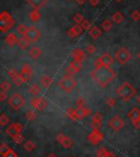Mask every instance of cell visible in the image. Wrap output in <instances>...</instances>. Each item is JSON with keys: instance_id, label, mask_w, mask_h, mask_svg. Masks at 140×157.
I'll list each match as a JSON object with an SVG mask.
<instances>
[{"instance_id": "cell-44", "label": "cell", "mask_w": 140, "mask_h": 157, "mask_svg": "<svg viewBox=\"0 0 140 157\" xmlns=\"http://www.w3.org/2000/svg\"><path fill=\"white\" fill-rule=\"evenodd\" d=\"M130 17H131V19L135 21V22L139 21V20H140V11H138V10H134L133 12L130 13Z\"/></svg>"}, {"instance_id": "cell-53", "label": "cell", "mask_w": 140, "mask_h": 157, "mask_svg": "<svg viewBox=\"0 0 140 157\" xmlns=\"http://www.w3.org/2000/svg\"><path fill=\"white\" fill-rule=\"evenodd\" d=\"M136 101L138 105H140V94H137V96H136Z\"/></svg>"}, {"instance_id": "cell-17", "label": "cell", "mask_w": 140, "mask_h": 157, "mask_svg": "<svg viewBox=\"0 0 140 157\" xmlns=\"http://www.w3.org/2000/svg\"><path fill=\"white\" fill-rule=\"evenodd\" d=\"M42 54H43V50L37 46H33L32 48L29 50V56L32 59H34V60L35 59H38L39 57L42 56Z\"/></svg>"}, {"instance_id": "cell-6", "label": "cell", "mask_w": 140, "mask_h": 157, "mask_svg": "<svg viewBox=\"0 0 140 157\" xmlns=\"http://www.w3.org/2000/svg\"><path fill=\"white\" fill-rule=\"evenodd\" d=\"M131 52L128 50L125 47H122V48H118L115 52V59L117 60L121 64L127 63L129 60L131 59Z\"/></svg>"}, {"instance_id": "cell-16", "label": "cell", "mask_w": 140, "mask_h": 157, "mask_svg": "<svg viewBox=\"0 0 140 157\" xmlns=\"http://www.w3.org/2000/svg\"><path fill=\"white\" fill-rule=\"evenodd\" d=\"M98 58H100V60H101L102 64H103L104 67H111V64L114 62L113 57L108 54V52H105V54H103L102 56L98 57Z\"/></svg>"}, {"instance_id": "cell-29", "label": "cell", "mask_w": 140, "mask_h": 157, "mask_svg": "<svg viewBox=\"0 0 140 157\" xmlns=\"http://www.w3.org/2000/svg\"><path fill=\"white\" fill-rule=\"evenodd\" d=\"M29 93L31 94L32 96H38L39 93H41V87H39V85H37V84H32V85L29 87Z\"/></svg>"}, {"instance_id": "cell-52", "label": "cell", "mask_w": 140, "mask_h": 157, "mask_svg": "<svg viewBox=\"0 0 140 157\" xmlns=\"http://www.w3.org/2000/svg\"><path fill=\"white\" fill-rule=\"evenodd\" d=\"M74 1H76L79 6H82V5H84V3L86 2V0H74Z\"/></svg>"}, {"instance_id": "cell-45", "label": "cell", "mask_w": 140, "mask_h": 157, "mask_svg": "<svg viewBox=\"0 0 140 157\" xmlns=\"http://www.w3.org/2000/svg\"><path fill=\"white\" fill-rule=\"evenodd\" d=\"M86 52H88V54H90V55H93L94 52H96L95 46H94V45H92V44L88 45V46H86Z\"/></svg>"}, {"instance_id": "cell-49", "label": "cell", "mask_w": 140, "mask_h": 157, "mask_svg": "<svg viewBox=\"0 0 140 157\" xmlns=\"http://www.w3.org/2000/svg\"><path fill=\"white\" fill-rule=\"evenodd\" d=\"M8 97H9V96H8L7 92H3V91L0 92V101H5Z\"/></svg>"}, {"instance_id": "cell-55", "label": "cell", "mask_w": 140, "mask_h": 157, "mask_svg": "<svg viewBox=\"0 0 140 157\" xmlns=\"http://www.w3.org/2000/svg\"><path fill=\"white\" fill-rule=\"evenodd\" d=\"M108 157H117V156H116V155L115 154H114V153H110V156H108Z\"/></svg>"}, {"instance_id": "cell-30", "label": "cell", "mask_w": 140, "mask_h": 157, "mask_svg": "<svg viewBox=\"0 0 140 157\" xmlns=\"http://www.w3.org/2000/svg\"><path fill=\"white\" fill-rule=\"evenodd\" d=\"M6 133H7L9 136H11V137H14L15 135H18V134H20L19 132H18V130H17V128L14 127V124H10L9 127L6 129Z\"/></svg>"}, {"instance_id": "cell-5", "label": "cell", "mask_w": 140, "mask_h": 157, "mask_svg": "<svg viewBox=\"0 0 140 157\" xmlns=\"http://www.w3.org/2000/svg\"><path fill=\"white\" fill-rule=\"evenodd\" d=\"M8 103H9L10 107L13 108L14 110H20L25 104V99L21 94L14 93L10 96V98L8 99Z\"/></svg>"}, {"instance_id": "cell-9", "label": "cell", "mask_w": 140, "mask_h": 157, "mask_svg": "<svg viewBox=\"0 0 140 157\" xmlns=\"http://www.w3.org/2000/svg\"><path fill=\"white\" fill-rule=\"evenodd\" d=\"M32 73H33V68L29 63H24L22 66V68H21V70H20V75H21L24 83H26V82H29L31 80Z\"/></svg>"}, {"instance_id": "cell-48", "label": "cell", "mask_w": 140, "mask_h": 157, "mask_svg": "<svg viewBox=\"0 0 140 157\" xmlns=\"http://www.w3.org/2000/svg\"><path fill=\"white\" fill-rule=\"evenodd\" d=\"M2 157H19V156H18L17 153H15L14 151H13L12 148H11V150H10L9 152H8L6 155H3Z\"/></svg>"}, {"instance_id": "cell-47", "label": "cell", "mask_w": 140, "mask_h": 157, "mask_svg": "<svg viewBox=\"0 0 140 157\" xmlns=\"http://www.w3.org/2000/svg\"><path fill=\"white\" fill-rule=\"evenodd\" d=\"M13 81V83H14V85H17V86H20L21 84H23L24 82H23V80H22V78H21V75H18L17 78H14V80H12Z\"/></svg>"}, {"instance_id": "cell-57", "label": "cell", "mask_w": 140, "mask_h": 157, "mask_svg": "<svg viewBox=\"0 0 140 157\" xmlns=\"http://www.w3.org/2000/svg\"><path fill=\"white\" fill-rule=\"evenodd\" d=\"M115 1H117V2H121L122 0H115Z\"/></svg>"}, {"instance_id": "cell-14", "label": "cell", "mask_w": 140, "mask_h": 157, "mask_svg": "<svg viewBox=\"0 0 140 157\" xmlns=\"http://www.w3.org/2000/svg\"><path fill=\"white\" fill-rule=\"evenodd\" d=\"M90 125L92 127V129H93V130H98V129L101 128V125H102V115H101V113H94Z\"/></svg>"}, {"instance_id": "cell-40", "label": "cell", "mask_w": 140, "mask_h": 157, "mask_svg": "<svg viewBox=\"0 0 140 157\" xmlns=\"http://www.w3.org/2000/svg\"><path fill=\"white\" fill-rule=\"evenodd\" d=\"M7 73H8V75H9V78H12V80H14V78H17V76L20 74V72H18V70H15V69L11 68V69H9V70H8Z\"/></svg>"}, {"instance_id": "cell-34", "label": "cell", "mask_w": 140, "mask_h": 157, "mask_svg": "<svg viewBox=\"0 0 140 157\" xmlns=\"http://www.w3.org/2000/svg\"><path fill=\"white\" fill-rule=\"evenodd\" d=\"M101 27L103 31L108 32V31H111L112 27H113V23H112V21H110V20H104L101 23Z\"/></svg>"}, {"instance_id": "cell-22", "label": "cell", "mask_w": 140, "mask_h": 157, "mask_svg": "<svg viewBox=\"0 0 140 157\" xmlns=\"http://www.w3.org/2000/svg\"><path fill=\"white\" fill-rule=\"evenodd\" d=\"M127 117L130 121L140 120V110L138 108H133V109L127 113Z\"/></svg>"}, {"instance_id": "cell-8", "label": "cell", "mask_w": 140, "mask_h": 157, "mask_svg": "<svg viewBox=\"0 0 140 157\" xmlns=\"http://www.w3.org/2000/svg\"><path fill=\"white\" fill-rule=\"evenodd\" d=\"M108 127L111 128L113 131H115V132H118V131H121L125 127V121L121 117L115 116V117H113L111 120L108 121Z\"/></svg>"}, {"instance_id": "cell-11", "label": "cell", "mask_w": 140, "mask_h": 157, "mask_svg": "<svg viewBox=\"0 0 140 157\" xmlns=\"http://www.w3.org/2000/svg\"><path fill=\"white\" fill-rule=\"evenodd\" d=\"M25 37H26L31 43H35V42H37L38 38L41 37V32H39L35 26H30V27H27V32H26Z\"/></svg>"}, {"instance_id": "cell-36", "label": "cell", "mask_w": 140, "mask_h": 157, "mask_svg": "<svg viewBox=\"0 0 140 157\" xmlns=\"http://www.w3.org/2000/svg\"><path fill=\"white\" fill-rule=\"evenodd\" d=\"M74 23H76V24L81 25L82 22L84 21L83 15H82L81 13H76V14L74 15Z\"/></svg>"}, {"instance_id": "cell-51", "label": "cell", "mask_w": 140, "mask_h": 157, "mask_svg": "<svg viewBox=\"0 0 140 157\" xmlns=\"http://www.w3.org/2000/svg\"><path fill=\"white\" fill-rule=\"evenodd\" d=\"M89 2H90V5H91L93 8H95L98 6V0H89Z\"/></svg>"}, {"instance_id": "cell-39", "label": "cell", "mask_w": 140, "mask_h": 157, "mask_svg": "<svg viewBox=\"0 0 140 157\" xmlns=\"http://www.w3.org/2000/svg\"><path fill=\"white\" fill-rule=\"evenodd\" d=\"M10 150H11V148H10V146L8 144H6V143H2V144L0 145V154H1V156L6 155Z\"/></svg>"}, {"instance_id": "cell-56", "label": "cell", "mask_w": 140, "mask_h": 157, "mask_svg": "<svg viewBox=\"0 0 140 157\" xmlns=\"http://www.w3.org/2000/svg\"><path fill=\"white\" fill-rule=\"evenodd\" d=\"M137 57H138V59H139V60H140V52H138V55H137Z\"/></svg>"}, {"instance_id": "cell-25", "label": "cell", "mask_w": 140, "mask_h": 157, "mask_svg": "<svg viewBox=\"0 0 140 157\" xmlns=\"http://www.w3.org/2000/svg\"><path fill=\"white\" fill-rule=\"evenodd\" d=\"M69 67H70V68L72 69V71H74V73H78V72L81 71L82 68H83V62H81V61H76V60H74V61L70 62Z\"/></svg>"}, {"instance_id": "cell-15", "label": "cell", "mask_w": 140, "mask_h": 157, "mask_svg": "<svg viewBox=\"0 0 140 157\" xmlns=\"http://www.w3.org/2000/svg\"><path fill=\"white\" fill-rule=\"evenodd\" d=\"M71 58L76 61H81L83 62L84 59H86V52L80 48H76L72 50L71 52Z\"/></svg>"}, {"instance_id": "cell-24", "label": "cell", "mask_w": 140, "mask_h": 157, "mask_svg": "<svg viewBox=\"0 0 140 157\" xmlns=\"http://www.w3.org/2000/svg\"><path fill=\"white\" fill-rule=\"evenodd\" d=\"M39 84H41L42 87L48 88L53 84V78L48 75H43L42 78H39Z\"/></svg>"}, {"instance_id": "cell-27", "label": "cell", "mask_w": 140, "mask_h": 157, "mask_svg": "<svg viewBox=\"0 0 140 157\" xmlns=\"http://www.w3.org/2000/svg\"><path fill=\"white\" fill-rule=\"evenodd\" d=\"M91 113H92L91 109H90V108H86V107L81 108V109H77V113H78V116L81 118V119H83V118L90 116L91 115Z\"/></svg>"}, {"instance_id": "cell-21", "label": "cell", "mask_w": 140, "mask_h": 157, "mask_svg": "<svg viewBox=\"0 0 140 157\" xmlns=\"http://www.w3.org/2000/svg\"><path fill=\"white\" fill-rule=\"evenodd\" d=\"M42 15L39 13V10H36V9H32L30 11L29 13V19L31 22H38L39 20H41Z\"/></svg>"}, {"instance_id": "cell-19", "label": "cell", "mask_w": 140, "mask_h": 157, "mask_svg": "<svg viewBox=\"0 0 140 157\" xmlns=\"http://www.w3.org/2000/svg\"><path fill=\"white\" fill-rule=\"evenodd\" d=\"M18 40H19V38H18V37L15 36V34H13V33H10V34H8L7 36H6V38H5L6 44H7L8 46H10V47H13L14 45H17Z\"/></svg>"}, {"instance_id": "cell-37", "label": "cell", "mask_w": 140, "mask_h": 157, "mask_svg": "<svg viewBox=\"0 0 140 157\" xmlns=\"http://www.w3.org/2000/svg\"><path fill=\"white\" fill-rule=\"evenodd\" d=\"M9 122H10V119L6 113H2V115L0 116V125L1 127H5V125L9 124Z\"/></svg>"}, {"instance_id": "cell-46", "label": "cell", "mask_w": 140, "mask_h": 157, "mask_svg": "<svg viewBox=\"0 0 140 157\" xmlns=\"http://www.w3.org/2000/svg\"><path fill=\"white\" fill-rule=\"evenodd\" d=\"M106 105H107L108 107H114V106L116 105V99L114 97H108L107 99H106Z\"/></svg>"}, {"instance_id": "cell-3", "label": "cell", "mask_w": 140, "mask_h": 157, "mask_svg": "<svg viewBox=\"0 0 140 157\" xmlns=\"http://www.w3.org/2000/svg\"><path fill=\"white\" fill-rule=\"evenodd\" d=\"M13 25H14V22L10 13L7 11H2L0 14V31L2 33L8 32L10 29H12Z\"/></svg>"}, {"instance_id": "cell-10", "label": "cell", "mask_w": 140, "mask_h": 157, "mask_svg": "<svg viewBox=\"0 0 140 157\" xmlns=\"http://www.w3.org/2000/svg\"><path fill=\"white\" fill-rule=\"evenodd\" d=\"M56 140L64 148H67V150H68V148H71L72 145H74V141L69 136L62 134V133H58V134L56 135Z\"/></svg>"}, {"instance_id": "cell-58", "label": "cell", "mask_w": 140, "mask_h": 157, "mask_svg": "<svg viewBox=\"0 0 140 157\" xmlns=\"http://www.w3.org/2000/svg\"><path fill=\"white\" fill-rule=\"evenodd\" d=\"M68 157H74V156H68Z\"/></svg>"}, {"instance_id": "cell-13", "label": "cell", "mask_w": 140, "mask_h": 157, "mask_svg": "<svg viewBox=\"0 0 140 157\" xmlns=\"http://www.w3.org/2000/svg\"><path fill=\"white\" fill-rule=\"evenodd\" d=\"M82 32H83V29H82L81 25L76 24L74 26L70 27V29L67 31V35H68L70 38H74V37L79 36V35H81Z\"/></svg>"}, {"instance_id": "cell-1", "label": "cell", "mask_w": 140, "mask_h": 157, "mask_svg": "<svg viewBox=\"0 0 140 157\" xmlns=\"http://www.w3.org/2000/svg\"><path fill=\"white\" fill-rule=\"evenodd\" d=\"M90 76L96 82L98 86L105 87L116 78L115 71H113L110 67H101L98 69H94L90 73Z\"/></svg>"}, {"instance_id": "cell-41", "label": "cell", "mask_w": 140, "mask_h": 157, "mask_svg": "<svg viewBox=\"0 0 140 157\" xmlns=\"http://www.w3.org/2000/svg\"><path fill=\"white\" fill-rule=\"evenodd\" d=\"M0 88H1V91L3 92H9L10 91V88H11V84L9 83L8 81H3L2 83L0 84Z\"/></svg>"}, {"instance_id": "cell-28", "label": "cell", "mask_w": 140, "mask_h": 157, "mask_svg": "<svg viewBox=\"0 0 140 157\" xmlns=\"http://www.w3.org/2000/svg\"><path fill=\"white\" fill-rule=\"evenodd\" d=\"M112 21L114 23H116V24H121L124 21V14L122 12H119V11H117V12H115L112 15Z\"/></svg>"}, {"instance_id": "cell-31", "label": "cell", "mask_w": 140, "mask_h": 157, "mask_svg": "<svg viewBox=\"0 0 140 157\" xmlns=\"http://www.w3.org/2000/svg\"><path fill=\"white\" fill-rule=\"evenodd\" d=\"M110 153L107 148L105 146H101L98 148V152H96V157H108L110 156Z\"/></svg>"}, {"instance_id": "cell-59", "label": "cell", "mask_w": 140, "mask_h": 157, "mask_svg": "<svg viewBox=\"0 0 140 157\" xmlns=\"http://www.w3.org/2000/svg\"><path fill=\"white\" fill-rule=\"evenodd\" d=\"M68 1H71V0H68Z\"/></svg>"}, {"instance_id": "cell-4", "label": "cell", "mask_w": 140, "mask_h": 157, "mask_svg": "<svg viewBox=\"0 0 140 157\" xmlns=\"http://www.w3.org/2000/svg\"><path fill=\"white\" fill-rule=\"evenodd\" d=\"M77 86V82L72 76H64V78L58 82V87H60L66 93H70L74 90Z\"/></svg>"}, {"instance_id": "cell-43", "label": "cell", "mask_w": 140, "mask_h": 157, "mask_svg": "<svg viewBox=\"0 0 140 157\" xmlns=\"http://www.w3.org/2000/svg\"><path fill=\"white\" fill-rule=\"evenodd\" d=\"M13 139V142L15 143V144H21V143H23V141H24V136H23L22 134H18L15 135L14 137H12Z\"/></svg>"}, {"instance_id": "cell-42", "label": "cell", "mask_w": 140, "mask_h": 157, "mask_svg": "<svg viewBox=\"0 0 140 157\" xmlns=\"http://www.w3.org/2000/svg\"><path fill=\"white\" fill-rule=\"evenodd\" d=\"M82 29H83V31H90V29H92V24H91V21H89V20H84L83 22H82L81 24Z\"/></svg>"}, {"instance_id": "cell-35", "label": "cell", "mask_w": 140, "mask_h": 157, "mask_svg": "<svg viewBox=\"0 0 140 157\" xmlns=\"http://www.w3.org/2000/svg\"><path fill=\"white\" fill-rule=\"evenodd\" d=\"M17 32L19 33L21 36H25V35H26V32H27V27L25 26L24 24H19L17 26Z\"/></svg>"}, {"instance_id": "cell-2", "label": "cell", "mask_w": 140, "mask_h": 157, "mask_svg": "<svg viewBox=\"0 0 140 157\" xmlns=\"http://www.w3.org/2000/svg\"><path fill=\"white\" fill-rule=\"evenodd\" d=\"M116 94L123 101H129L134 96H137V91L130 83L124 82L117 87Z\"/></svg>"}, {"instance_id": "cell-50", "label": "cell", "mask_w": 140, "mask_h": 157, "mask_svg": "<svg viewBox=\"0 0 140 157\" xmlns=\"http://www.w3.org/2000/svg\"><path fill=\"white\" fill-rule=\"evenodd\" d=\"M131 124L136 128V129H140V120H135V121H131Z\"/></svg>"}, {"instance_id": "cell-12", "label": "cell", "mask_w": 140, "mask_h": 157, "mask_svg": "<svg viewBox=\"0 0 140 157\" xmlns=\"http://www.w3.org/2000/svg\"><path fill=\"white\" fill-rule=\"evenodd\" d=\"M88 141L92 145H98L103 141V134L98 130H92V132L88 135Z\"/></svg>"}, {"instance_id": "cell-23", "label": "cell", "mask_w": 140, "mask_h": 157, "mask_svg": "<svg viewBox=\"0 0 140 157\" xmlns=\"http://www.w3.org/2000/svg\"><path fill=\"white\" fill-rule=\"evenodd\" d=\"M89 35L92 39H98L101 37L102 35V29L98 26H92V29L89 31Z\"/></svg>"}, {"instance_id": "cell-18", "label": "cell", "mask_w": 140, "mask_h": 157, "mask_svg": "<svg viewBox=\"0 0 140 157\" xmlns=\"http://www.w3.org/2000/svg\"><path fill=\"white\" fill-rule=\"evenodd\" d=\"M66 116L70 119V120L74 121H79L81 120V118L79 117L78 113H77V109H74V108H67L66 109Z\"/></svg>"}, {"instance_id": "cell-54", "label": "cell", "mask_w": 140, "mask_h": 157, "mask_svg": "<svg viewBox=\"0 0 140 157\" xmlns=\"http://www.w3.org/2000/svg\"><path fill=\"white\" fill-rule=\"evenodd\" d=\"M46 157H57V156H56V155L54 154V153H49V154L47 155Z\"/></svg>"}, {"instance_id": "cell-32", "label": "cell", "mask_w": 140, "mask_h": 157, "mask_svg": "<svg viewBox=\"0 0 140 157\" xmlns=\"http://www.w3.org/2000/svg\"><path fill=\"white\" fill-rule=\"evenodd\" d=\"M23 148H24L25 151H27V152H32V151H34L35 148H36V144H35L32 140H29L24 143Z\"/></svg>"}, {"instance_id": "cell-7", "label": "cell", "mask_w": 140, "mask_h": 157, "mask_svg": "<svg viewBox=\"0 0 140 157\" xmlns=\"http://www.w3.org/2000/svg\"><path fill=\"white\" fill-rule=\"evenodd\" d=\"M31 106L33 109L38 111H43L45 108L47 107V101L45 98L39 97V96H35L31 99Z\"/></svg>"}, {"instance_id": "cell-20", "label": "cell", "mask_w": 140, "mask_h": 157, "mask_svg": "<svg viewBox=\"0 0 140 157\" xmlns=\"http://www.w3.org/2000/svg\"><path fill=\"white\" fill-rule=\"evenodd\" d=\"M27 3H29L33 9L39 10L45 6L46 0H27Z\"/></svg>"}, {"instance_id": "cell-26", "label": "cell", "mask_w": 140, "mask_h": 157, "mask_svg": "<svg viewBox=\"0 0 140 157\" xmlns=\"http://www.w3.org/2000/svg\"><path fill=\"white\" fill-rule=\"evenodd\" d=\"M31 44V42H30L29 39L26 38L25 36H21L19 38V40H18V46L20 47V49H26L27 46Z\"/></svg>"}, {"instance_id": "cell-33", "label": "cell", "mask_w": 140, "mask_h": 157, "mask_svg": "<svg viewBox=\"0 0 140 157\" xmlns=\"http://www.w3.org/2000/svg\"><path fill=\"white\" fill-rule=\"evenodd\" d=\"M25 118H26L29 121H34L37 118V113L35 111V109H30L25 113Z\"/></svg>"}, {"instance_id": "cell-38", "label": "cell", "mask_w": 140, "mask_h": 157, "mask_svg": "<svg viewBox=\"0 0 140 157\" xmlns=\"http://www.w3.org/2000/svg\"><path fill=\"white\" fill-rule=\"evenodd\" d=\"M76 105H77V109H81V108L86 107V101H84L83 97H78L76 99Z\"/></svg>"}]
</instances>
